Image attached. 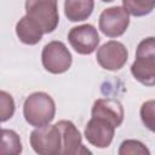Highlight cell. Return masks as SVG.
Masks as SVG:
<instances>
[{"label":"cell","mask_w":155,"mask_h":155,"mask_svg":"<svg viewBox=\"0 0 155 155\" xmlns=\"http://www.w3.org/2000/svg\"><path fill=\"white\" fill-rule=\"evenodd\" d=\"M25 16L39 24L44 34L52 33L59 22L57 1L29 0L25 1Z\"/></svg>","instance_id":"3"},{"label":"cell","mask_w":155,"mask_h":155,"mask_svg":"<svg viewBox=\"0 0 155 155\" xmlns=\"http://www.w3.org/2000/svg\"><path fill=\"white\" fill-rule=\"evenodd\" d=\"M122 7L128 12V15L140 17L149 15L155 7V0H124Z\"/></svg>","instance_id":"15"},{"label":"cell","mask_w":155,"mask_h":155,"mask_svg":"<svg viewBox=\"0 0 155 155\" xmlns=\"http://www.w3.org/2000/svg\"><path fill=\"white\" fill-rule=\"evenodd\" d=\"M139 114L144 126L151 132H155V99L144 102L140 107Z\"/></svg>","instance_id":"17"},{"label":"cell","mask_w":155,"mask_h":155,"mask_svg":"<svg viewBox=\"0 0 155 155\" xmlns=\"http://www.w3.org/2000/svg\"><path fill=\"white\" fill-rule=\"evenodd\" d=\"M56 114V104L52 97L45 92H34L29 94L23 104V115L25 121L34 127L50 125Z\"/></svg>","instance_id":"1"},{"label":"cell","mask_w":155,"mask_h":155,"mask_svg":"<svg viewBox=\"0 0 155 155\" xmlns=\"http://www.w3.org/2000/svg\"><path fill=\"white\" fill-rule=\"evenodd\" d=\"M70 46L80 54H91L99 44V35L92 24H82L70 29L68 34Z\"/></svg>","instance_id":"8"},{"label":"cell","mask_w":155,"mask_h":155,"mask_svg":"<svg viewBox=\"0 0 155 155\" xmlns=\"http://www.w3.org/2000/svg\"><path fill=\"white\" fill-rule=\"evenodd\" d=\"M75 155H93V154H92V151H91L87 147H85V145L81 144V147L79 148V150L76 151Z\"/></svg>","instance_id":"19"},{"label":"cell","mask_w":155,"mask_h":155,"mask_svg":"<svg viewBox=\"0 0 155 155\" xmlns=\"http://www.w3.org/2000/svg\"><path fill=\"white\" fill-rule=\"evenodd\" d=\"M21 153H22V143L19 136L12 130L2 128L0 155H21Z\"/></svg>","instance_id":"14"},{"label":"cell","mask_w":155,"mask_h":155,"mask_svg":"<svg viewBox=\"0 0 155 155\" xmlns=\"http://www.w3.org/2000/svg\"><path fill=\"white\" fill-rule=\"evenodd\" d=\"M117 155H150V151L140 140L126 139L120 144Z\"/></svg>","instance_id":"16"},{"label":"cell","mask_w":155,"mask_h":155,"mask_svg":"<svg viewBox=\"0 0 155 155\" xmlns=\"http://www.w3.org/2000/svg\"><path fill=\"white\" fill-rule=\"evenodd\" d=\"M94 7L92 0H67L64 2V15L71 22L87 19Z\"/></svg>","instance_id":"13"},{"label":"cell","mask_w":155,"mask_h":155,"mask_svg":"<svg viewBox=\"0 0 155 155\" xmlns=\"http://www.w3.org/2000/svg\"><path fill=\"white\" fill-rule=\"evenodd\" d=\"M0 120L1 122L7 121L12 117L15 113V102L11 94H8L5 91L0 92Z\"/></svg>","instance_id":"18"},{"label":"cell","mask_w":155,"mask_h":155,"mask_svg":"<svg viewBox=\"0 0 155 155\" xmlns=\"http://www.w3.org/2000/svg\"><path fill=\"white\" fill-rule=\"evenodd\" d=\"M96 58L98 64L103 69L116 71L126 64L128 58V51L122 42L110 40L98 48Z\"/></svg>","instance_id":"7"},{"label":"cell","mask_w":155,"mask_h":155,"mask_svg":"<svg viewBox=\"0 0 155 155\" xmlns=\"http://www.w3.org/2000/svg\"><path fill=\"white\" fill-rule=\"evenodd\" d=\"M41 61L44 68L48 73L62 74L71 65V53L62 41L53 40L42 48Z\"/></svg>","instance_id":"5"},{"label":"cell","mask_w":155,"mask_h":155,"mask_svg":"<svg viewBox=\"0 0 155 155\" xmlns=\"http://www.w3.org/2000/svg\"><path fill=\"white\" fill-rule=\"evenodd\" d=\"M30 145L38 155H61L62 134L57 125L36 127L30 133Z\"/></svg>","instance_id":"4"},{"label":"cell","mask_w":155,"mask_h":155,"mask_svg":"<svg viewBox=\"0 0 155 155\" xmlns=\"http://www.w3.org/2000/svg\"><path fill=\"white\" fill-rule=\"evenodd\" d=\"M16 34L23 44L36 45L41 40L44 31L36 22H34L28 16H24L16 24Z\"/></svg>","instance_id":"12"},{"label":"cell","mask_w":155,"mask_h":155,"mask_svg":"<svg viewBox=\"0 0 155 155\" xmlns=\"http://www.w3.org/2000/svg\"><path fill=\"white\" fill-rule=\"evenodd\" d=\"M62 134L61 155H75L81 147V134L76 126L69 120H61L56 124Z\"/></svg>","instance_id":"11"},{"label":"cell","mask_w":155,"mask_h":155,"mask_svg":"<svg viewBox=\"0 0 155 155\" xmlns=\"http://www.w3.org/2000/svg\"><path fill=\"white\" fill-rule=\"evenodd\" d=\"M85 137L87 142L96 148H108L114 138L115 127L107 120L99 117H91L85 127Z\"/></svg>","instance_id":"9"},{"label":"cell","mask_w":155,"mask_h":155,"mask_svg":"<svg viewBox=\"0 0 155 155\" xmlns=\"http://www.w3.org/2000/svg\"><path fill=\"white\" fill-rule=\"evenodd\" d=\"M133 78L145 86H155V38L143 39L136 51V59L131 65Z\"/></svg>","instance_id":"2"},{"label":"cell","mask_w":155,"mask_h":155,"mask_svg":"<svg viewBox=\"0 0 155 155\" xmlns=\"http://www.w3.org/2000/svg\"><path fill=\"white\" fill-rule=\"evenodd\" d=\"M92 117H99L110 122L115 128L119 127L124 121V107L122 104L113 98H99L93 103Z\"/></svg>","instance_id":"10"},{"label":"cell","mask_w":155,"mask_h":155,"mask_svg":"<svg viewBox=\"0 0 155 155\" xmlns=\"http://www.w3.org/2000/svg\"><path fill=\"white\" fill-rule=\"evenodd\" d=\"M130 24L128 12L122 6H113L103 10L99 16V29L108 38L121 36Z\"/></svg>","instance_id":"6"}]
</instances>
